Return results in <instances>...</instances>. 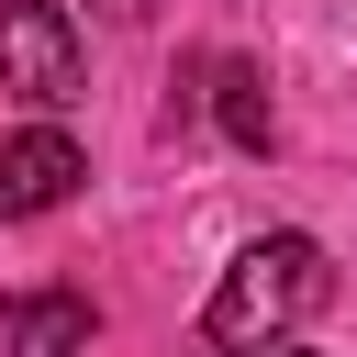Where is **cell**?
<instances>
[{"label":"cell","mask_w":357,"mask_h":357,"mask_svg":"<svg viewBox=\"0 0 357 357\" xmlns=\"http://www.w3.org/2000/svg\"><path fill=\"white\" fill-rule=\"evenodd\" d=\"M324 301H335V257H324L312 234H257V245L212 279L190 357H268V346H290V324H312Z\"/></svg>","instance_id":"obj_1"},{"label":"cell","mask_w":357,"mask_h":357,"mask_svg":"<svg viewBox=\"0 0 357 357\" xmlns=\"http://www.w3.org/2000/svg\"><path fill=\"white\" fill-rule=\"evenodd\" d=\"M0 89L22 112H56L78 100V22L56 0H0Z\"/></svg>","instance_id":"obj_2"},{"label":"cell","mask_w":357,"mask_h":357,"mask_svg":"<svg viewBox=\"0 0 357 357\" xmlns=\"http://www.w3.org/2000/svg\"><path fill=\"white\" fill-rule=\"evenodd\" d=\"M78 178H89L78 134H56V123H33V134H0V223H22V212H56Z\"/></svg>","instance_id":"obj_3"},{"label":"cell","mask_w":357,"mask_h":357,"mask_svg":"<svg viewBox=\"0 0 357 357\" xmlns=\"http://www.w3.org/2000/svg\"><path fill=\"white\" fill-rule=\"evenodd\" d=\"M89 301L78 290H22V301H0V357H89Z\"/></svg>","instance_id":"obj_4"},{"label":"cell","mask_w":357,"mask_h":357,"mask_svg":"<svg viewBox=\"0 0 357 357\" xmlns=\"http://www.w3.org/2000/svg\"><path fill=\"white\" fill-rule=\"evenodd\" d=\"M212 123L245 145V156H268L279 145V112H268V78L245 67V56H212Z\"/></svg>","instance_id":"obj_5"},{"label":"cell","mask_w":357,"mask_h":357,"mask_svg":"<svg viewBox=\"0 0 357 357\" xmlns=\"http://www.w3.org/2000/svg\"><path fill=\"white\" fill-rule=\"evenodd\" d=\"M89 11H100V22H145L156 0H89Z\"/></svg>","instance_id":"obj_6"},{"label":"cell","mask_w":357,"mask_h":357,"mask_svg":"<svg viewBox=\"0 0 357 357\" xmlns=\"http://www.w3.org/2000/svg\"><path fill=\"white\" fill-rule=\"evenodd\" d=\"M268 357H312V346H268Z\"/></svg>","instance_id":"obj_7"}]
</instances>
